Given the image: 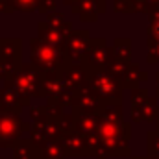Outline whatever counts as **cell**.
<instances>
[{
	"label": "cell",
	"mask_w": 159,
	"mask_h": 159,
	"mask_svg": "<svg viewBox=\"0 0 159 159\" xmlns=\"http://www.w3.org/2000/svg\"><path fill=\"white\" fill-rule=\"evenodd\" d=\"M30 44H32V63L41 72H63L69 67L70 57L65 46H52L43 43L41 39H32Z\"/></svg>",
	"instance_id": "cell-1"
},
{
	"label": "cell",
	"mask_w": 159,
	"mask_h": 159,
	"mask_svg": "<svg viewBox=\"0 0 159 159\" xmlns=\"http://www.w3.org/2000/svg\"><path fill=\"white\" fill-rule=\"evenodd\" d=\"M122 119H106L98 122L96 133L102 148L107 152V156H126L128 154V137L129 128L124 126Z\"/></svg>",
	"instance_id": "cell-2"
},
{
	"label": "cell",
	"mask_w": 159,
	"mask_h": 159,
	"mask_svg": "<svg viewBox=\"0 0 159 159\" xmlns=\"http://www.w3.org/2000/svg\"><path fill=\"white\" fill-rule=\"evenodd\" d=\"M9 87L19 94V98L24 102V106L30 102L32 96H41V81L43 72L35 69L34 65H20L17 70L11 72L9 76Z\"/></svg>",
	"instance_id": "cell-3"
},
{
	"label": "cell",
	"mask_w": 159,
	"mask_h": 159,
	"mask_svg": "<svg viewBox=\"0 0 159 159\" xmlns=\"http://www.w3.org/2000/svg\"><path fill=\"white\" fill-rule=\"evenodd\" d=\"M87 85L104 100L109 104H119L120 102V91H122V83L119 81L117 76H113L111 72L104 70H93V72H85Z\"/></svg>",
	"instance_id": "cell-4"
},
{
	"label": "cell",
	"mask_w": 159,
	"mask_h": 159,
	"mask_svg": "<svg viewBox=\"0 0 159 159\" xmlns=\"http://www.w3.org/2000/svg\"><path fill=\"white\" fill-rule=\"evenodd\" d=\"M24 129L28 126L19 119L17 111H0V148L11 146Z\"/></svg>",
	"instance_id": "cell-5"
},
{
	"label": "cell",
	"mask_w": 159,
	"mask_h": 159,
	"mask_svg": "<svg viewBox=\"0 0 159 159\" xmlns=\"http://www.w3.org/2000/svg\"><path fill=\"white\" fill-rule=\"evenodd\" d=\"M111 57V52L106 48V41L98 39L91 43V48L85 54V65H81L85 69V72H93V70H104L107 61Z\"/></svg>",
	"instance_id": "cell-6"
},
{
	"label": "cell",
	"mask_w": 159,
	"mask_h": 159,
	"mask_svg": "<svg viewBox=\"0 0 159 159\" xmlns=\"http://www.w3.org/2000/svg\"><path fill=\"white\" fill-rule=\"evenodd\" d=\"M74 98H76V104L80 106V109L83 111V113H102L104 111V100L89 87V85H85V87H81L78 85L76 89H74Z\"/></svg>",
	"instance_id": "cell-7"
},
{
	"label": "cell",
	"mask_w": 159,
	"mask_h": 159,
	"mask_svg": "<svg viewBox=\"0 0 159 159\" xmlns=\"http://www.w3.org/2000/svg\"><path fill=\"white\" fill-rule=\"evenodd\" d=\"M67 54L70 57V65H78V56L85 57L89 46H91V37L89 32H72L70 35H67Z\"/></svg>",
	"instance_id": "cell-8"
},
{
	"label": "cell",
	"mask_w": 159,
	"mask_h": 159,
	"mask_svg": "<svg viewBox=\"0 0 159 159\" xmlns=\"http://www.w3.org/2000/svg\"><path fill=\"white\" fill-rule=\"evenodd\" d=\"M63 152L69 156H94L89 139L80 135V131L63 137Z\"/></svg>",
	"instance_id": "cell-9"
},
{
	"label": "cell",
	"mask_w": 159,
	"mask_h": 159,
	"mask_svg": "<svg viewBox=\"0 0 159 159\" xmlns=\"http://www.w3.org/2000/svg\"><path fill=\"white\" fill-rule=\"evenodd\" d=\"M39 39L43 43H46V44H52V46H65L67 35L61 30L50 26L48 22H41L39 24Z\"/></svg>",
	"instance_id": "cell-10"
},
{
	"label": "cell",
	"mask_w": 159,
	"mask_h": 159,
	"mask_svg": "<svg viewBox=\"0 0 159 159\" xmlns=\"http://www.w3.org/2000/svg\"><path fill=\"white\" fill-rule=\"evenodd\" d=\"M20 106H24V102L9 85H6V89H0V111H19Z\"/></svg>",
	"instance_id": "cell-11"
},
{
	"label": "cell",
	"mask_w": 159,
	"mask_h": 159,
	"mask_svg": "<svg viewBox=\"0 0 159 159\" xmlns=\"http://www.w3.org/2000/svg\"><path fill=\"white\" fill-rule=\"evenodd\" d=\"M98 117L94 115V113H80L76 115V119H74V124H76V129L81 131V133H85V135H91V133H94L96 131V128H98Z\"/></svg>",
	"instance_id": "cell-12"
},
{
	"label": "cell",
	"mask_w": 159,
	"mask_h": 159,
	"mask_svg": "<svg viewBox=\"0 0 159 159\" xmlns=\"http://www.w3.org/2000/svg\"><path fill=\"white\" fill-rule=\"evenodd\" d=\"M0 43L4 44V46H7V50L6 48H0V56L7 61V63H13V65H17L19 63V59H20V41L17 39H0ZM19 67V65H17Z\"/></svg>",
	"instance_id": "cell-13"
},
{
	"label": "cell",
	"mask_w": 159,
	"mask_h": 159,
	"mask_svg": "<svg viewBox=\"0 0 159 159\" xmlns=\"http://www.w3.org/2000/svg\"><path fill=\"white\" fill-rule=\"evenodd\" d=\"M15 152L17 159H37V148H34L32 143H20Z\"/></svg>",
	"instance_id": "cell-14"
},
{
	"label": "cell",
	"mask_w": 159,
	"mask_h": 159,
	"mask_svg": "<svg viewBox=\"0 0 159 159\" xmlns=\"http://www.w3.org/2000/svg\"><path fill=\"white\" fill-rule=\"evenodd\" d=\"M11 9H22V11H35L39 7L41 0H6Z\"/></svg>",
	"instance_id": "cell-15"
},
{
	"label": "cell",
	"mask_w": 159,
	"mask_h": 159,
	"mask_svg": "<svg viewBox=\"0 0 159 159\" xmlns=\"http://www.w3.org/2000/svg\"><path fill=\"white\" fill-rule=\"evenodd\" d=\"M15 67L17 65H13V63H7L2 56H0V80H7L11 76V72L15 70Z\"/></svg>",
	"instance_id": "cell-16"
},
{
	"label": "cell",
	"mask_w": 159,
	"mask_h": 159,
	"mask_svg": "<svg viewBox=\"0 0 159 159\" xmlns=\"http://www.w3.org/2000/svg\"><path fill=\"white\" fill-rule=\"evenodd\" d=\"M148 35H150V39L159 41V17H156V19H152V24H150Z\"/></svg>",
	"instance_id": "cell-17"
},
{
	"label": "cell",
	"mask_w": 159,
	"mask_h": 159,
	"mask_svg": "<svg viewBox=\"0 0 159 159\" xmlns=\"http://www.w3.org/2000/svg\"><path fill=\"white\" fill-rule=\"evenodd\" d=\"M150 152L152 156H159V133H150Z\"/></svg>",
	"instance_id": "cell-18"
},
{
	"label": "cell",
	"mask_w": 159,
	"mask_h": 159,
	"mask_svg": "<svg viewBox=\"0 0 159 159\" xmlns=\"http://www.w3.org/2000/svg\"><path fill=\"white\" fill-rule=\"evenodd\" d=\"M157 44H152L150 43V61H159V41H156Z\"/></svg>",
	"instance_id": "cell-19"
},
{
	"label": "cell",
	"mask_w": 159,
	"mask_h": 159,
	"mask_svg": "<svg viewBox=\"0 0 159 159\" xmlns=\"http://www.w3.org/2000/svg\"><path fill=\"white\" fill-rule=\"evenodd\" d=\"M74 2H78V0H67V4H74Z\"/></svg>",
	"instance_id": "cell-20"
}]
</instances>
